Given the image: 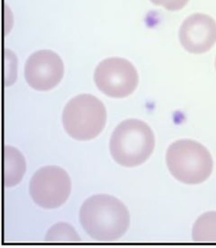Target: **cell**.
Segmentation results:
<instances>
[{
  "mask_svg": "<svg viewBox=\"0 0 216 248\" xmlns=\"http://www.w3.org/2000/svg\"><path fill=\"white\" fill-rule=\"evenodd\" d=\"M46 242L49 243H78L80 237L76 230L67 223H59L49 229L46 235Z\"/></svg>",
  "mask_w": 216,
  "mask_h": 248,
  "instance_id": "obj_11",
  "label": "cell"
},
{
  "mask_svg": "<svg viewBox=\"0 0 216 248\" xmlns=\"http://www.w3.org/2000/svg\"><path fill=\"white\" fill-rule=\"evenodd\" d=\"M179 40L191 53H204L216 43V22L205 14H194L185 20L179 30Z\"/></svg>",
  "mask_w": 216,
  "mask_h": 248,
  "instance_id": "obj_8",
  "label": "cell"
},
{
  "mask_svg": "<svg viewBox=\"0 0 216 248\" xmlns=\"http://www.w3.org/2000/svg\"><path fill=\"white\" fill-rule=\"evenodd\" d=\"M33 202L43 209H57L69 199L72 182L67 171L58 166H46L37 170L29 185Z\"/></svg>",
  "mask_w": 216,
  "mask_h": 248,
  "instance_id": "obj_5",
  "label": "cell"
},
{
  "mask_svg": "<svg viewBox=\"0 0 216 248\" xmlns=\"http://www.w3.org/2000/svg\"><path fill=\"white\" fill-rule=\"evenodd\" d=\"M166 162L172 176L180 183L199 184L212 174L213 158L203 144L190 139H182L171 144Z\"/></svg>",
  "mask_w": 216,
  "mask_h": 248,
  "instance_id": "obj_3",
  "label": "cell"
},
{
  "mask_svg": "<svg viewBox=\"0 0 216 248\" xmlns=\"http://www.w3.org/2000/svg\"></svg>",
  "mask_w": 216,
  "mask_h": 248,
  "instance_id": "obj_13",
  "label": "cell"
},
{
  "mask_svg": "<svg viewBox=\"0 0 216 248\" xmlns=\"http://www.w3.org/2000/svg\"><path fill=\"white\" fill-rule=\"evenodd\" d=\"M79 221L95 241L115 242L125 235L130 214L125 204L115 197L99 194L88 198L79 210Z\"/></svg>",
  "mask_w": 216,
  "mask_h": 248,
  "instance_id": "obj_1",
  "label": "cell"
},
{
  "mask_svg": "<svg viewBox=\"0 0 216 248\" xmlns=\"http://www.w3.org/2000/svg\"><path fill=\"white\" fill-rule=\"evenodd\" d=\"M192 236L196 243H216V211L206 212L198 217Z\"/></svg>",
  "mask_w": 216,
  "mask_h": 248,
  "instance_id": "obj_10",
  "label": "cell"
},
{
  "mask_svg": "<svg viewBox=\"0 0 216 248\" xmlns=\"http://www.w3.org/2000/svg\"><path fill=\"white\" fill-rule=\"evenodd\" d=\"M155 146L151 127L139 119H127L112 134L110 153L114 160L125 167H136L146 162Z\"/></svg>",
  "mask_w": 216,
  "mask_h": 248,
  "instance_id": "obj_2",
  "label": "cell"
},
{
  "mask_svg": "<svg viewBox=\"0 0 216 248\" xmlns=\"http://www.w3.org/2000/svg\"><path fill=\"white\" fill-rule=\"evenodd\" d=\"M107 113L102 101L89 94L71 99L62 113V124L73 139L88 141L98 137L106 123Z\"/></svg>",
  "mask_w": 216,
  "mask_h": 248,
  "instance_id": "obj_4",
  "label": "cell"
},
{
  "mask_svg": "<svg viewBox=\"0 0 216 248\" xmlns=\"http://www.w3.org/2000/svg\"><path fill=\"white\" fill-rule=\"evenodd\" d=\"M64 75L62 60L55 52L42 50L33 53L25 66L27 82L33 90L50 91L59 84Z\"/></svg>",
  "mask_w": 216,
  "mask_h": 248,
  "instance_id": "obj_7",
  "label": "cell"
},
{
  "mask_svg": "<svg viewBox=\"0 0 216 248\" xmlns=\"http://www.w3.org/2000/svg\"><path fill=\"white\" fill-rule=\"evenodd\" d=\"M154 5L160 6L170 11H177L182 9L189 0H151Z\"/></svg>",
  "mask_w": 216,
  "mask_h": 248,
  "instance_id": "obj_12",
  "label": "cell"
},
{
  "mask_svg": "<svg viewBox=\"0 0 216 248\" xmlns=\"http://www.w3.org/2000/svg\"><path fill=\"white\" fill-rule=\"evenodd\" d=\"M99 91L111 98H125L131 95L139 82L137 71L127 60L109 58L99 63L94 73Z\"/></svg>",
  "mask_w": 216,
  "mask_h": 248,
  "instance_id": "obj_6",
  "label": "cell"
},
{
  "mask_svg": "<svg viewBox=\"0 0 216 248\" xmlns=\"http://www.w3.org/2000/svg\"><path fill=\"white\" fill-rule=\"evenodd\" d=\"M27 169L25 158L12 146L4 148V184L12 187L20 183Z\"/></svg>",
  "mask_w": 216,
  "mask_h": 248,
  "instance_id": "obj_9",
  "label": "cell"
}]
</instances>
